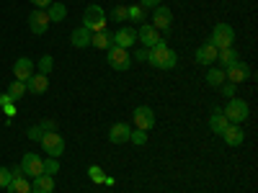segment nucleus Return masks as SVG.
<instances>
[{"label": "nucleus", "instance_id": "nucleus-10", "mask_svg": "<svg viewBox=\"0 0 258 193\" xmlns=\"http://www.w3.org/2000/svg\"><path fill=\"white\" fill-rule=\"evenodd\" d=\"M49 16H47V11H41V8H34L31 11V16H29V29L36 34V36H41V34H47V29H49Z\"/></svg>", "mask_w": 258, "mask_h": 193}, {"label": "nucleus", "instance_id": "nucleus-18", "mask_svg": "<svg viewBox=\"0 0 258 193\" xmlns=\"http://www.w3.org/2000/svg\"><path fill=\"white\" fill-rule=\"evenodd\" d=\"M129 134H132V129H129V124H114L111 129H109V139L114 142V144H124V142H129Z\"/></svg>", "mask_w": 258, "mask_h": 193}, {"label": "nucleus", "instance_id": "nucleus-3", "mask_svg": "<svg viewBox=\"0 0 258 193\" xmlns=\"http://www.w3.org/2000/svg\"><path fill=\"white\" fill-rule=\"evenodd\" d=\"M209 44H212V47H217V49H230V47L235 44V31H232V26H227V24H217V26L212 29Z\"/></svg>", "mask_w": 258, "mask_h": 193}, {"label": "nucleus", "instance_id": "nucleus-17", "mask_svg": "<svg viewBox=\"0 0 258 193\" xmlns=\"http://www.w3.org/2000/svg\"><path fill=\"white\" fill-rule=\"evenodd\" d=\"M47 88H49V77L41 75V72H36V75H31V77L26 80V93L39 95V93H47Z\"/></svg>", "mask_w": 258, "mask_h": 193}, {"label": "nucleus", "instance_id": "nucleus-5", "mask_svg": "<svg viewBox=\"0 0 258 193\" xmlns=\"http://www.w3.org/2000/svg\"><path fill=\"white\" fill-rule=\"evenodd\" d=\"M222 114H225V119H227L230 124H243V121L248 119V103H245L243 98H230Z\"/></svg>", "mask_w": 258, "mask_h": 193}, {"label": "nucleus", "instance_id": "nucleus-7", "mask_svg": "<svg viewBox=\"0 0 258 193\" xmlns=\"http://www.w3.org/2000/svg\"><path fill=\"white\" fill-rule=\"evenodd\" d=\"M21 170H24V175L29 180H34V178H39L41 173H44V160H41L39 155H34V152H26L24 160H21Z\"/></svg>", "mask_w": 258, "mask_h": 193}, {"label": "nucleus", "instance_id": "nucleus-41", "mask_svg": "<svg viewBox=\"0 0 258 193\" xmlns=\"http://www.w3.org/2000/svg\"><path fill=\"white\" fill-rule=\"evenodd\" d=\"M132 59H140V62H147V49H140V52H137V54H135Z\"/></svg>", "mask_w": 258, "mask_h": 193}, {"label": "nucleus", "instance_id": "nucleus-6", "mask_svg": "<svg viewBox=\"0 0 258 193\" xmlns=\"http://www.w3.org/2000/svg\"><path fill=\"white\" fill-rule=\"evenodd\" d=\"M39 144H41V149H44V152H47L49 157H62V152H64V139H62L57 132H47V134H41Z\"/></svg>", "mask_w": 258, "mask_h": 193}, {"label": "nucleus", "instance_id": "nucleus-4", "mask_svg": "<svg viewBox=\"0 0 258 193\" xmlns=\"http://www.w3.org/2000/svg\"><path fill=\"white\" fill-rule=\"evenodd\" d=\"M106 62H109V67H114V70H129L132 67V54H129V49L111 44L106 49Z\"/></svg>", "mask_w": 258, "mask_h": 193}, {"label": "nucleus", "instance_id": "nucleus-24", "mask_svg": "<svg viewBox=\"0 0 258 193\" xmlns=\"http://www.w3.org/2000/svg\"><path fill=\"white\" fill-rule=\"evenodd\" d=\"M91 47H96V49H109V47H111V34H109V31H96V34H91Z\"/></svg>", "mask_w": 258, "mask_h": 193}, {"label": "nucleus", "instance_id": "nucleus-13", "mask_svg": "<svg viewBox=\"0 0 258 193\" xmlns=\"http://www.w3.org/2000/svg\"><path fill=\"white\" fill-rule=\"evenodd\" d=\"M170 24H173V13H170V8H165V6H158L155 8V13H153V29H158V31H168L170 29Z\"/></svg>", "mask_w": 258, "mask_h": 193}, {"label": "nucleus", "instance_id": "nucleus-39", "mask_svg": "<svg viewBox=\"0 0 258 193\" xmlns=\"http://www.w3.org/2000/svg\"><path fill=\"white\" fill-rule=\"evenodd\" d=\"M140 6H142V8H158L160 0H140Z\"/></svg>", "mask_w": 258, "mask_h": 193}, {"label": "nucleus", "instance_id": "nucleus-32", "mask_svg": "<svg viewBox=\"0 0 258 193\" xmlns=\"http://www.w3.org/2000/svg\"><path fill=\"white\" fill-rule=\"evenodd\" d=\"M88 175H91L93 183H103V178H106V175H103V170H101L98 165H91V167H88Z\"/></svg>", "mask_w": 258, "mask_h": 193}, {"label": "nucleus", "instance_id": "nucleus-35", "mask_svg": "<svg viewBox=\"0 0 258 193\" xmlns=\"http://www.w3.org/2000/svg\"><path fill=\"white\" fill-rule=\"evenodd\" d=\"M111 18L116 21V24H119V21H124V18H126V6H116V8L111 11Z\"/></svg>", "mask_w": 258, "mask_h": 193}, {"label": "nucleus", "instance_id": "nucleus-40", "mask_svg": "<svg viewBox=\"0 0 258 193\" xmlns=\"http://www.w3.org/2000/svg\"><path fill=\"white\" fill-rule=\"evenodd\" d=\"M8 103H13V98H11L8 93H3V95H0V109H3V106H8Z\"/></svg>", "mask_w": 258, "mask_h": 193}, {"label": "nucleus", "instance_id": "nucleus-2", "mask_svg": "<svg viewBox=\"0 0 258 193\" xmlns=\"http://www.w3.org/2000/svg\"><path fill=\"white\" fill-rule=\"evenodd\" d=\"M83 26L88 29L91 34L106 31V13H103V8H101V6H88V8H85V13H83Z\"/></svg>", "mask_w": 258, "mask_h": 193}, {"label": "nucleus", "instance_id": "nucleus-31", "mask_svg": "<svg viewBox=\"0 0 258 193\" xmlns=\"http://www.w3.org/2000/svg\"><path fill=\"white\" fill-rule=\"evenodd\" d=\"M129 142H132V144H137V147L147 144V132H140V129H135V132L129 134Z\"/></svg>", "mask_w": 258, "mask_h": 193}, {"label": "nucleus", "instance_id": "nucleus-29", "mask_svg": "<svg viewBox=\"0 0 258 193\" xmlns=\"http://www.w3.org/2000/svg\"><path fill=\"white\" fill-rule=\"evenodd\" d=\"M57 173H59V160L57 157L44 160V175H57Z\"/></svg>", "mask_w": 258, "mask_h": 193}, {"label": "nucleus", "instance_id": "nucleus-38", "mask_svg": "<svg viewBox=\"0 0 258 193\" xmlns=\"http://www.w3.org/2000/svg\"><path fill=\"white\" fill-rule=\"evenodd\" d=\"M31 3H34V8H41V11H44V8H49V6L54 3V0H31Z\"/></svg>", "mask_w": 258, "mask_h": 193}, {"label": "nucleus", "instance_id": "nucleus-37", "mask_svg": "<svg viewBox=\"0 0 258 193\" xmlns=\"http://www.w3.org/2000/svg\"><path fill=\"white\" fill-rule=\"evenodd\" d=\"M41 134H44V132H41V129H39V124L29 129V139H34V142H36V139H41Z\"/></svg>", "mask_w": 258, "mask_h": 193}, {"label": "nucleus", "instance_id": "nucleus-23", "mask_svg": "<svg viewBox=\"0 0 258 193\" xmlns=\"http://www.w3.org/2000/svg\"><path fill=\"white\" fill-rule=\"evenodd\" d=\"M227 124H230V121L225 119V114H222L220 109H214V114L209 116V129H212V132L222 137V132H225V129H227Z\"/></svg>", "mask_w": 258, "mask_h": 193}, {"label": "nucleus", "instance_id": "nucleus-33", "mask_svg": "<svg viewBox=\"0 0 258 193\" xmlns=\"http://www.w3.org/2000/svg\"><path fill=\"white\" fill-rule=\"evenodd\" d=\"M39 129H41L44 134H47V132H57V121H54V119H44V121L39 124Z\"/></svg>", "mask_w": 258, "mask_h": 193}, {"label": "nucleus", "instance_id": "nucleus-25", "mask_svg": "<svg viewBox=\"0 0 258 193\" xmlns=\"http://www.w3.org/2000/svg\"><path fill=\"white\" fill-rule=\"evenodd\" d=\"M49 21H57V24H62L64 18H68V8H64V3H52L49 11H47Z\"/></svg>", "mask_w": 258, "mask_h": 193}, {"label": "nucleus", "instance_id": "nucleus-11", "mask_svg": "<svg viewBox=\"0 0 258 193\" xmlns=\"http://www.w3.org/2000/svg\"><path fill=\"white\" fill-rule=\"evenodd\" d=\"M137 39L142 41L145 47H150V49H153V47H158L160 41H163L160 31H158V29H153V26H150V24H142V26L137 29Z\"/></svg>", "mask_w": 258, "mask_h": 193}, {"label": "nucleus", "instance_id": "nucleus-27", "mask_svg": "<svg viewBox=\"0 0 258 193\" xmlns=\"http://www.w3.org/2000/svg\"><path fill=\"white\" fill-rule=\"evenodd\" d=\"M8 95H11L13 101L24 98V95H26V82H21V80H13V82H11V88H8Z\"/></svg>", "mask_w": 258, "mask_h": 193}, {"label": "nucleus", "instance_id": "nucleus-22", "mask_svg": "<svg viewBox=\"0 0 258 193\" xmlns=\"http://www.w3.org/2000/svg\"><path fill=\"white\" fill-rule=\"evenodd\" d=\"M70 44H73V47H78V49H85V47H91V31L85 29V26L75 29V31L70 34Z\"/></svg>", "mask_w": 258, "mask_h": 193}, {"label": "nucleus", "instance_id": "nucleus-12", "mask_svg": "<svg viewBox=\"0 0 258 193\" xmlns=\"http://www.w3.org/2000/svg\"><path fill=\"white\" fill-rule=\"evenodd\" d=\"M135 41H137V29L124 26V29H119L116 34H111V44H114V47H121V49H129Z\"/></svg>", "mask_w": 258, "mask_h": 193}, {"label": "nucleus", "instance_id": "nucleus-34", "mask_svg": "<svg viewBox=\"0 0 258 193\" xmlns=\"http://www.w3.org/2000/svg\"><path fill=\"white\" fill-rule=\"evenodd\" d=\"M11 170L8 167H0V188H8V183H11Z\"/></svg>", "mask_w": 258, "mask_h": 193}, {"label": "nucleus", "instance_id": "nucleus-21", "mask_svg": "<svg viewBox=\"0 0 258 193\" xmlns=\"http://www.w3.org/2000/svg\"><path fill=\"white\" fill-rule=\"evenodd\" d=\"M217 47H212L209 44V41H207V44H202L199 49H197V62L199 64H214V62H217Z\"/></svg>", "mask_w": 258, "mask_h": 193}, {"label": "nucleus", "instance_id": "nucleus-16", "mask_svg": "<svg viewBox=\"0 0 258 193\" xmlns=\"http://www.w3.org/2000/svg\"><path fill=\"white\" fill-rule=\"evenodd\" d=\"M31 75H34V62L29 57H18L16 64H13V77L21 80V82H26Z\"/></svg>", "mask_w": 258, "mask_h": 193}, {"label": "nucleus", "instance_id": "nucleus-36", "mask_svg": "<svg viewBox=\"0 0 258 193\" xmlns=\"http://www.w3.org/2000/svg\"><path fill=\"white\" fill-rule=\"evenodd\" d=\"M220 88H222V93H225L227 98H235V82H222Z\"/></svg>", "mask_w": 258, "mask_h": 193}, {"label": "nucleus", "instance_id": "nucleus-28", "mask_svg": "<svg viewBox=\"0 0 258 193\" xmlns=\"http://www.w3.org/2000/svg\"><path fill=\"white\" fill-rule=\"evenodd\" d=\"M126 18H129V21H135V24L145 21V11H142V6H129V8H126Z\"/></svg>", "mask_w": 258, "mask_h": 193}, {"label": "nucleus", "instance_id": "nucleus-19", "mask_svg": "<svg viewBox=\"0 0 258 193\" xmlns=\"http://www.w3.org/2000/svg\"><path fill=\"white\" fill-rule=\"evenodd\" d=\"M217 62L222 64L220 70H227V67H232V64L243 62V59H240V52H238V49L230 47V49H220V52H217Z\"/></svg>", "mask_w": 258, "mask_h": 193}, {"label": "nucleus", "instance_id": "nucleus-9", "mask_svg": "<svg viewBox=\"0 0 258 193\" xmlns=\"http://www.w3.org/2000/svg\"><path fill=\"white\" fill-rule=\"evenodd\" d=\"M11 183H8V193H31V180H26V175H24V170H21V165L18 167H13L11 170Z\"/></svg>", "mask_w": 258, "mask_h": 193}, {"label": "nucleus", "instance_id": "nucleus-8", "mask_svg": "<svg viewBox=\"0 0 258 193\" xmlns=\"http://www.w3.org/2000/svg\"><path fill=\"white\" fill-rule=\"evenodd\" d=\"M135 126L140 129V132H150V129L155 126V111L150 109V106H140V109H135Z\"/></svg>", "mask_w": 258, "mask_h": 193}, {"label": "nucleus", "instance_id": "nucleus-15", "mask_svg": "<svg viewBox=\"0 0 258 193\" xmlns=\"http://www.w3.org/2000/svg\"><path fill=\"white\" fill-rule=\"evenodd\" d=\"M222 139L227 147H240L243 139H245V132H243V126L240 124H227V129L222 132Z\"/></svg>", "mask_w": 258, "mask_h": 193}, {"label": "nucleus", "instance_id": "nucleus-30", "mask_svg": "<svg viewBox=\"0 0 258 193\" xmlns=\"http://www.w3.org/2000/svg\"><path fill=\"white\" fill-rule=\"evenodd\" d=\"M52 64H54V59H52L49 54H44V57L39 59V72H41V75H49V72H52Z\"/></svg>", "mask_w": 258, "mask_h": 193}, {"label": "nucleus", "instance_id": "nucleus-20", "mask_svg": "<svg viewBox=\"0 0 258 193\" xmlns=\"http://www.w3.org/2000/svg\"><path fill=\"white\" fill-rule=\"evenodd\" d=\"M52 190H54V175L41 173L39 178L31 180V193H52Z\"/></svg>", "mask_w": 258, "mask_h": 193}, {"label": "nucleus", "instance_id": "nucleus-1", "mask_svg": "<svg viewBox=\"0 0 258 193\" xmlns=\"http://www.w3.org/2000/svg\"><path fill=\"white\" fill-rule=\"evenodd\" d=\"M147 62L153 64V67H158V70H173L176 62H178V54L170 49V47L165 44V39H163L158 47L147 49Z\"/></svg>", "mask_w": 258, "mask_h": 193}, {"label": "nucleus", "instance_id": "nucleus-26", "mask_svg": "<svg viewBox=\"0 0 258 193\" xmlns=\"http://www.w3.org/2000/svg\"><path fill=\"white\" fill-rule=\"evenodd\" d=\"M207 82L212 85V88H220V85L225 82V70H220V67H212V70L207 72Z\"/></svg>", "mask_w": 258, "mask_h": 193}, {"label": "nucleus", "instance_id": "nucleus-14", "mask_svg": "<svg viewBox=\"0 0 258 193\" xmlns=\"http://www.w3.org/2000/svg\"><path fill=\"white\" fill-rule=\"evenodd\" d=\"M250 77V70H248V64L245 62H238V64H232V67L225 70V80L227 82H235V85H240Z\"/></svg>", "mask_w": 258, "mask_h": 193}, {"label": "nucleus", "instance_id": "nucleus-42", "mask_svg": "<svg viewBox=\"0 0 258 193\" xmlns=\"http://www.w3.org/2000/svg\"><path fill=\"white\" fill-rule=\"evenodd\" d=\"M3 109H6V114H8V116H13V114H16V106H13V103H8V106H3Z\"/></svg>", "mask_w": 258, "mask_h": 193}]
</instances>
